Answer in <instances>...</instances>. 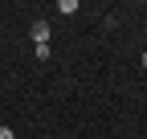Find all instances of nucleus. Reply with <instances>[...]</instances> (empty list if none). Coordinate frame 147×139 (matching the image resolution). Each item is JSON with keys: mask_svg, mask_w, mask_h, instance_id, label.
<instances>
[{"mask_svg": "<svg viewBox=\"0 0 147 139\" xmlns=\"http://www.w3.org/2000/svg\"><path fill=\"white\" fill-rule=\"evenodd\" d=\"M29 37H33V45H49V25H45V21H33Z\"/></svg>", "mask_w": 147, "mask_h": 139, "instance_id": "1", "label": "nucleus"}, {"mask_svg": "<svg viewBox=\"0 0 147 139\" xmlns=\"http://www.w3.org/2000/svg\"><path fill=\"white\" fill-rule=\"evenodd\" d=\"M57 12H65V16H74V12H78V0H61V4H57Z\"/></svg>", "mask_w": 147, "mask_h": 139, "instance_id": "2", "label": "nucleus"}, {"mask_svg": "<svg viewBox=\"0 0 147 139\" xmlns=\"http://www.w3.org/2000/svg\"><path fill=\"white\" fill-rule=\"evenodd\" d=\"M0 139H16V135H12V127H4V123H0Z\"/></svg>", "mask_w": 147, "mask_h": 139, "instance_id": "3", "label": "nucleus"}, {"mask_svg": "<svg viewBox=\"0 0 147 139\" xmlns=\"http://www.w3.org/2000/svg\"><path fill=\"white\" fill-rule=\"evenodd\" d=\"M143 70H147V49H143Z\"/></svg>", "mask_w": 147, "mask_h": 139, "instance_id": "4", "label": "nucleus"}]
</instances>
